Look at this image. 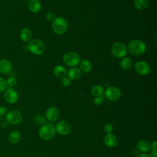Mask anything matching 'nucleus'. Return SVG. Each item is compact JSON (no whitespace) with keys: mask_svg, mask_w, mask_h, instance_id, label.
Returning <instances> with one entry per match:
<instances>
[{"mask_svg":"<svg viewBox=\"0 0 157 157\" xmlns=\"http://www.w3.org/2000/svg\"><path fill=\"white\" fill-rule=\"evenodd\" d=\"M56 134L55 126L52 123L45 122L39 129V136L44 140H50L54 138Z\"/></svg>","mask_w":157,"mask_h":157,"instance_id":"nucleus-1","label":"nucleus"},{"mask_svg":"<svg viewBox=\"0 0 157 157\" xmlns=\"http://www.w3.org/2000/svg\"><path fill=\"white\" fill-rule=\"evenodd\" d=\"M147 49L146 44L140 39H133L129 42L127 50L132 55L137 56L144 54Z\"/></svg>","mask_w":157,"mask_h":157,"instance_id":"nucleus-2","label":"nucleus"},{"mask_svg":"<svg viewBox=\"0 0 157 157\" xmlns=\"http://www.w3.org/2000/svg\"><path fill=\"white\" fill-rule=\"evenodd\" d=\"M52 29L57 34H64L67 31L68 23L67 20L62 17H55L52 21Z\"/></svg>","mask_w":157,"mask_h":157,"instance_id":"nucleus-3","label":"nucleus"},{"mask_svg":"<svg viewBox=\"0 0 157 157\" xmlns=\"http://www.w3.org/2000/svg\"><path fill=\"white\" fill-rule=\"evenodd\" d=\"M27 48L31 53L36 55H40L45 51L44 44L38 39L30 40L28 43Z\"/></svg>","mask_w":157,"mask_h":157,"instance_id":"nucleus-4","label":"nucleus"},{"mask_svg":"<svg viewBox=\"0 0 157 157\" xmlns=\"http://www.w3.org/2000/svg\"><path fill=\"white\" fill-rule=\"evenodd\" d=\"M63 63L67 66L75 67L80 62V55L74 52H68L63 56Z\"/></svg>","mask_w":157,"mask_h":157,"instance_id":"nucleus-5","label":"nucleus"},{"mask_svg":"<svg viewBox=\"0 0 157 157\" xmlns=\"http://www.w3.org/2000/svg\"><path fill=\"white\" fill-rule=\"evenodd\" d=\"M126 45L121 42L114 43L111 47V53L116 58H124L127 54Z\"/></svg>","mask_w":157,"mask_h":157,"instance_id":"nucleus-6","label":"nucleus"},{"mask_svg":"<svg viewBox=\"0 0 157 157\" xmlns=\"http://www.w3.org/2000/svg\"><path fill=\"white\" fill-rule=\"evenodd\" d=\"M105 98L110 101H118L121 95L120 90L115 86H108L105 91H104Z\"/></svg>","mask_w":157,"mask_h":157,"instance_id":"nucleus-7","label":"nucleus"},{"mask_svg":"<svg viewBox=\"0 0 157 157\" xmlns=\"http://www.w3.org/2000/svg\"><path fill=\"white\" fill-rule=\"evenodd\" d=\"M6 121L12 124H17L21 122L23 117L21 113L16 110H12L7 113L6 116Z\"/></svg>","mask_w":157,"mask_h":157,"instance_id":"nucleus-8","label":"nucleus"},{"mask_svg":"<svg viewBox=\"0 0 157 157\" xmlns=\"http://www.w3.org/2000/svg\"><path fill=\"white\" fill-rule=\"evenodd\" d=\"M55 129L56 132L62 136L69 134L71 131V125L66 120H60L56 124Z\"/></svg>","mask_w":157,"mask_h":157,"instance_id":"nucleus-9","label":"nucleus"},{"mask_svg":"<svg viewBox=\"0 0 157 157\" xmlns=\"http://www.w3.org/2000/svg\"><path fill=\"white\" fill-rule=\"evenodd\" d=\"M59 110L54 106L48 107L45 112V118L48 122H55L59 118Z\"/></svg>","mask_w":157,"mask_h":157,"instance_id":"nucleus-10","label":"nucleus"},{"mask_svg":"<svg viewBox=\"0 0 157 157\" xmlns=\"http://www.w3.org/2000/svg\"><path fill=\"white\" fill-rule=\"evenodd\" d=\"M134 69L136 71L141 75H146L150 72L149 64L144 61H139L136 63Z\"/></svg>","mask_w":157,"mask_h":157,"instance_id":"nucleus-11","label":"nucleus"},{"mask_svg":"<svg viewBox=\"0 0 157 157\" xmlns=\"http://www.w3.org/2000/svg\"><path fill=\"white\" fill-rule=\"evenodd\" d=\"M4 98L7 102L9 104H15L18 101V94L14 89L9 88L5 91Z\"/></svg>","mask_w":157,"mask_h":157,"instance_id":"nucleus-12","label":"nucleus"},{"mask_svg":"<svg viewBox=\"0 0 157 157\" xmlns=\"http://www.w3.org/2000/svg\"><path fill=\"white\" fill-rule=\"evenodd\" d=\"M104 143L109 148H114L118 144V138L112 133L106 134L104 137Z\"/></svg>","mask_w":157,"mask_h":157,"instance_id":"nucleus-13","label":"nucleus"},{"mask_svg":"<svg viewBox=\"0 0 157 157\" xmlns=\"http://www.w3.org/2000/svg\"><path fill=\"white\" fill-rule=\"evenodd\" d=\"M137 148L142 153H147L151 149L150 143L145 139L140 140L137 144Z\"/></svg>","mask_w":157,"mask_h":157,"instance_id":"nucleus-14","label":"nucleus"},{"mask_svg":"<svg viewBox=\"0 0 157 157\" xmlns=\"http://www.w3.org/2000/svg\"><path fill=\"white\" fill-rule=\"evenodd\" d=\"M12 70V64L10 62L6 59L0 60V72L2 74H8Z\"/></svg>","mask_w":157,"mask_h":157,"instance_id":"nucleus-15","label":"nucleus"},{"mask_svg":"<svg viewBox=\"0 0 157 157\" xmlns=\"http://www.w3.org/2000/svg\"><path fill=\"white\" fill-rule=\"evenodd\" d=\"M67 75L71 80H75L81 77L82 71L77 67H72L67 72Z\"/></svg>","mask_w":157,"mask_h":157,"instance_id":"nucleus-16","label":"nucleus"},{"mask_svg":"<svg viewBox=\"0 0 157 157\" xmlns=\"http://www.w3.org/2000/svg\"><path fill=\"white\" fill-rule=\"evenodd\" d=\"M53 72L58 78H63L67 76V71L66 69L62 65H57L53 69Z\"/></svg>","mask_w":157,"mask_h":157,"instance_id":"nucleus-17","label":"nucleus"},{"mask_svg":"<svg viewBox=\"0 0 157 157\" xmlns=\"http://www.w3.org/2000/svg\"><path fill=\"white\" fill-rule=\"evenodd\" d=\"M28 6L29 9L34 13L38 12L41 9V4L39 0H29Z\"/></svg>","mask_w":157,"mask_h":157,"instance_id":"nucleus-18","label":"nucleus"},{"mask_svg":"<svg viewBox=\"0 0 157 157\" xmlns=\"http://www.w3.org/2000/svg\"><path fill=\"white\" fill-rule=\"evenodd\" d=\"M31 37H32V33L29 28H25L21 31L20 34V37L21 41L24 42H29L31 39Z\"/></svg>","mask_w":157,"mask_h":157,"instance_id":"nucleus-19","label":"nucleus"},{"mask_svg":"<svg viewBox=\"0 0 157 157\" xmlns=\"http://www.w3.org/2000/svg\"><path fill=\"white\" fill-rule=\"evenodd\" d=\"M80 69L85 73L90 72L92 69L91 63L88 59H83L80 62Z\"/></svg>","mask_w":157,"mask_h":157,"instance_id":"nucleus-20","label":"nucleus"},{"mask_svg":"<svg viewBox=\"0 0 157 157\" xmlns=\"http://www.w3.org/2000/svg\"><path fill=\"white\" fill-rule=\"evenodd\" d=\"M9 139L12 144H17L19 143L21 140V134L18 131H13L9 134Z\"/></svg>","mask_w":157,"mask_h":157,"instance_id":"nucleus-21","label":"nucleus"},{"mask_svg":"<svg viewBox=\"0 0 157 157\" xmlns=\"http://www.w3.org/2000/svg\"><path fill=\"white\" fill-rule=\"evenodd\" d=\"M91 93L95 97L102 96L104 94V88L102 85H97L91 88Z\"/></svg>","mask_w":157,"mask_h":157,"instance_id":"nucleus-22","label":"nucleus"},{"mask_svg":"<svg viewBox=\"0 0 157 157\" xmlns=\"http://www.w3.org/2000/svg\"><path fill=\"white\" fill-rule=\"evenodd\" d=\"M132 61L128 57L123 58L120 63L121 68L124 71L129 70L132 67Z\"/></svg>","mask_w":157,"mask_h":157,"instance_id":"nucleus-23","label":"nucleus"},{"mask_svg":"<svg viewBox=\"0 0 157 157\" xmlns=\"http://www.w3.org/2000/svg\"><path fill=\"white\" fill-rule=\"evenodd\" d=\"M134 4L139 10L145 9L148 6V0H134Z\"/></svg>","mask_w":157,"mask_h":157,"instance_id":"nucleus-24","label":"nucleus"},{"mask_svg":"<svg viewBox=\"0 0 157 157\" xmlns=\"http://www.w3.org/2000/svg\"><path fill=\"white\" fill-rule=\"evenodd\" d=\"M46 121H47V120H46L45 117L41 114H37L34 118V123L37 124L42 125L44 123H45V122H47Z\"/></svg>","mask_w":157,"mask_h":157,"instance_id":"nucleus-25","label":"nucleus"},{"mask_svg":"<svg viewBox=\"0 0 157 157\" xmlns=\"http://www.w3.org/2000/svg\"><path fill=\"white\" fill-rule=\"evenodd\" d=\"M7 86L8 85L6 80L4 78L0 77V93L6 91L7 88Z\"/></svg>","mask_w":157,"mask_h":157,"instance_id":"nucleus-26","label":"nucleus"},{"mask_svg":"<svg viewBox=\"0 0 157 157\" xmlns=\"http://www.w3.org/2000/svg\"><path fill=\"white\" fill-rule=\"evenodd\" d=\"M104 131L105 132V134H110L113 131V126L112 124L109 123H107L104 124L103 127Z\"/></svg>","mask_w":157,"mask_h":157,"instance_id":"nucleus-27","label":"nucleus"},{"mask_svg":"<svg viewBox=\"0 0 157 157\" xmlns=\"http://www.w3.org/2000/svg\"><path fill=\"white\" fill-rule=\"evenodd\" d=\"M7 85L9 86H13L17 84V79L15 77H10L7 78V80H6Z\"/></svg>","mask_w":157,"mask_h":157,"instance_id":"nucleus-28","label":"nucleus"},{"mask_svg":"<svg viewBox=\"0 0 157 157\" xmlns=\"http://www.w3.org/2000/svg\"><path fill=\"white\" fill-rule=\"evenodd\" d=\"M71 83V80L68 77H65L61 78V84L63 86H69Z\"/></svg>","mask_w":157,"mask_h":157,"instance_id":"nucleus-29","label":"nucleus"},{"mask_svg":"<svg viewBox=\"0 0 157 157\" xmlns=\"http://www.w3.org/2000/svg\"><path fill=\"white\" fill-rule=\"evenodd\" d=\"M104 101V97L103 96H98V97H95L94 99V104L96 105H100L103 103Z\"/></svg>","mask_w":157,"mask_h":157,"instance_id":"nucleus-30","label":"nucleus"},{"mask_svg":"<svg viewBox=\"0 0 157 157\" xmlns=\"http://www.w3.org/2000/svg\"><path fill=\"white\" fill-rule=\"evenodd\" d=\"M55 18V15L52 12H48L46 14V18L48 21H53Z\"/></svg>","mask_w":157,"mask_h":157,"instance_id":"nucleus-31","label":"nucleus"},{"mask_svg":"<svg viewBox=\"0 0 157 157\" xmlns=\"http://www.w3.org/2000/svg\"><path fill=\"white\" fill-rule=\"evenodd\" d=\"M150 151L149 156L150 157H157V149H152L151 148Z\"/></svg>","mask_w":157,"mask_h":157,"instance_id":"nucleus-32","label":"nucleus"},{"mask_svg":"<svg viewBox=\"0 0 157 157\" xmlns=\"http://www.w3.org/2000/svg\"><path fill=\"white\" fill-rule=\"evenodd\" d=\"M7 109L4 106H1L0 107V115H4L7 114Z\"/></svg>","mask_w":157,"mask_h":157,"instance_id":"nucleus-33","label":"nucleus"},{"mask_svg":"<svg viewBox=\"0 0 157 157\" xmlns=\"http://www.w3.org/2000/svg\"><path fill=\"white\" fill-rule=\"evenodd\" d=\"M151 148L152 149H157V141L156 140H153L151 144Z\"/></svg>","mask_w":157,"mask_h":157,"instance_id":"nucleus-34","label":"nucleus"},{"mask_svg":"<svg viewBox=\"0 0 157 157\" xmlns=\"http://www.w3.org/2000/svg\"><path fill=\"white\" fill-rule=\"evenodd\" d=\"M138 157H150V156L147 153H142L140 155H139Z\"/></svg>","mask_w":157,"mask_h":157,"instance_id":"nucleus-35","label":"nucleus"},{"mask_svg":"<svg viewBox=\"0 0 157 157\" xmlns=\"http://www.w3.org/2000/svg\"><path fill=\"white\" fill-rule=\"evenodd\" d=\"M7 121H3L2 123V128H6V127L7 126Z\"/></svg>","mask_w":157,"mask_h":157,"instance_id":"nucleus-36","label":"nucleus"},{"mask_svg":"<svg viewBox=\"0 0 157 157\" xmlns=\"http://www.w3.org/2000/svg\"><path fill=\"white\" fill-rule=\"evenodd\" d=\"M23 50H25V51H26V50H28V48H27V46L24 47L23 48Z\"/></svg>","mask_w":157,"mask_h":157,"instance_id":"nucleus-37","label":"nucleus"},{"mask_svg":"<svg viewBox=\"0 0 157 157\" xmlns=\"http://www.w3.org/2000/svg\"><path fill=\"white\" fill-rule=\"evenodd\" d=\"M23 1H28V0H23Z\"/></svg>","mask_w":157,"mask_h":157,"instance_id":"nucleus-38","label":"nucleus"}]
</instances>
